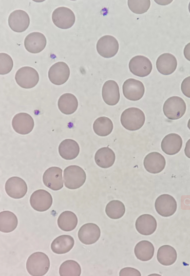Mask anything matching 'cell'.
Wrapping results in <instances>:
<instances>
[{"label":"cell","instance_id":"cell-1","mask_svg":"<svg viewBox=\"0 0 190 276\" xmlns=\"http://www.w3.org/2000/svg\"><path fill=\"white\" fill-rule=\"evenodd\" d=\"M50 260L45 253L37 252L31 254L26 262V269L33 276H42L45 275L50 268Z\"/></svg>","mask_w":190,"mask_h":276},{"label":"cell","instance_id":"cell-2","mask_svg":"<svg viewBox=\"0 0 190 276\" xmlns=\"http://www.w3.org/2000/svg\"><path fill=\"white\" fill-rule=\"evenodd\" d=\"M145 121V114L142 110L137 108H129L123 111L120 117V121L123 127L131 130L140 129Z\"/></svg>","mask_w":190,"mask_h":276},{"label":"cell","instance_id":"cell-3","mask_svg":"<svg viewBox=\"0 0 190 276\" xmlns=\"http://www.w3.org/2000/svg\"><path fill=\"white\" fill-rule=\"evenodd\" d=\"M63 178L66 187L70 189H76L83 185L86 179V175L81 167L71 165L64 169Z\"/></svg>","mask_w":190,"mask_h":276},{"label":"cell","instance_id":"cell-4","mask_svg":"<svg viewBox=\"0 0 190 276\" xmlns=\"http://www.w3.org/2000/svg\"><path fill=\"white\" fill-rule=\"evenodd\" d=\"M186 110L184 100L179 96H172L165 102L163 110L165 116L169 119L176 120L182 117Z\"/></svg>","mask_w":190,"mask_h":276},{"label":"cell","instance_id":"cell-5","mask_svg":"<svg viewBox=\"0 0 190 276\" xmlns=\"http://www.w3.org/2000/svg\"><path fill=\"white\" fill-rule=\"evenodd\" d=\"M15 80L21 88L31 89L36 86L39 81V75L33 68L24 66L19 69L15 74Z\"/></svg>","mask_w":190,"mask_h":276},{"label":"cell","instance_id":"cell-6","mask_svg":"<svg viewBox=\"0 0 190 276\" xmlns=\"http://www.w3.org/2000/svg\"><path fill=\"white\" fill-rule=\"evenodd\" d=\"M52 19L57 27L62 29H67L74 24L75 15L70 8L59 7L53 11Z\"/></svg>","mask_w":190,"mask_h":276},{"label":"cell","instance_id":"cell-7","mask_svg":"<svg viewBox=\"0 0 190 276\" xmlns=\"http://www.w3.org/2000/svg\"><path fill=\"white\" fill-rule=\"evenodd\" d=\"M119 44L117 39L112 36L105 35L98 40L96 50L98 53L105 58H111L117 53Z\"/></svg>","mask_w":190,"mask_h":276},{"label":"cell","instance_id":"cell-8","mask_svg":"<svg viewBox=\"0 0 190 276\" xmlns=\"http://www.w3.org/2000/svg\"><path fill=\"white\" fill-rule=\"evenodd\" d=\"M53 198L51 194L43 189H38L34 191L30 198V203L32 207L39 212H44L48 210L51 206Z\"/></svg>","mask_w":190,"mask_h":276},{"label":"cell","instance_id":"cell-9","mask_svg":"<svg viewBox=\"0 0 190 276\" xmlns=\"http://www.w3.org/2000/svg\"><path fill=\"white\" fill-rule=\"evenodd\" d=\"M155 208L158 214L164 217L172 216L177 209V202L170 195L162 194L156 199Z\"/></svg>","mask_w":190,"mask_h":276},{"label":"cell","instance_id":"cell-10","mask_svg":"<svg viewBox=\"0 0 190 276\" xmlns=\"http://www.w3.org/2000/svg\"><path fill=\"white\" fill-rule=\"evenodd\" d=\"M129 68L130 72L134 75L145 77L152 72V66L148 57L143 55H136L130 60Z\"/></svg>","mask_w":190,"mask_h":276},{"label":"cell","instance_id":"cell-11","mask_svg":"<svg viewBox=\"0 0 190 276\" xmlns=\"http://www.w3.org/2000/svg\"><path fill=\"white\" fill-rule=\"evenodd\" d=\"M123 93L128 99L137 101L140 99L145 92V87L139 80L129 78L124 82L122 86Z\"/></svg>","mask_w":190,"mask_h":276},{"label":"cell","instance_id":"cell-12","mask_svg":"<svg viewBox=\"0 0 190 276\" xmlns=\"http://www.w3.org/2000/svg\"><path fill=\"white\" fill-rule=\"evenodd\" d=\"M70 76V69L68 65L64 62H57L53 64L48 71L50 81L56 85L65 83Z\"/></svg>","mask_w":190,"mask_h":276},{"label":"cell","instance_id":"cell-13","mask_svg":"<svg viewBox=\"0 0 190 276\" xmlns=\"http://www.w3.org/2000/svg\"><path fill=\"white\" fill-rule=\"evenodd\" d=\"M62 170L58 167H51L44 172L43 182L47 187L53 190H59L63 187Z\"/></svg>","mask_w":190,"mask_h":276},{"label":"cell","instance_id":"cell-14","mask_svg":"<svg viewBox=\"0 0 190 276\" xmlns=\"http://www.w3.org/2000/svg\"><path fill=\"white\" fill-rule=\"evenodd\" d=\"M5 190L9 197L14 199H20L26 194L27 186L26 182L21 178L12 177L6 182Z\"/></svg>","mask_w":190,"mask_h":276},{"label":"cell","instance_id":"cell-15","mask_svg":"<svg viewBox=\"0 0 190 276\" xmlns=\"http://www.w3.org/2000/svg\"><path fill=\"white\" fill-rule=\"evenodd\" d=\"M8 21L11 29L18 33L25 31L30 24L29 15L22 10H16L12 12L9 16Z\"/></svg>","mask_w":190,"mask_h":276},{"label":"cell","instance_id":"cell-16","mask_svg":"<svg viewBox=\"0 0 190 276\" xmlns=\"http://www.w3.org/2000/svg\"><path fill=\"white\" fill-rule=\"evenodd\" d=\"M12 125L17 133L25 135L29 133L34 127V121L32 116L25 112L16 114L12 119Z\"/></svg>","mask_w":190,"mask_h":276},{"label":"cell","instance_id":"cell-17","mask_svg":"<svg viewBox=\"0 0 190 276\" xmlns=\"http://www.w3.org/2000/svg\"><path fill=\"white\" fill-rule=\"evenodd\" d=\"M99 227L93 223H87L83 225L78 232L79 240L86 245L92 244L96 242L100 236Z\"/></svg>","mask_w":190,"mask_h":276},{"label":"cell","instance_id":"cell-18","mask_svg":"<svg viewBox=\"0 0 190 276\" xmlns=\"http://www.w3.org/2000/svg\"><path fill=\"white\" fill-rule=\"evenodd\" d=\"M143 164L148 172L152 174H157L164 169L166 161L164 157L161 154L157 152H152L146 156Z\"/></svg>","mask_w":190,"mask_h":276},{"label":"cell","instance_id":"cell-19","mask_svg":"<svg viewBox=\"0 0 190 276\" xmlns=\"http://www.w3.org/2000/svg\"><path fill=\"white\" fill-rule=\"evenodd\" d=\"M25 49L29 52L37 54L41 52L46 45L45 36L39 32H33L28 35L24 39Z\"/></svg>","mask_w":190,"mask_h":276},{"label":"cell","instance_id":"cell-20","mask_svg":"<svg viewBox=\"0 0 190 276\" xmlns=\"http://www.w3.org/2000/svg\"><path fill=\"white\" fill-rule=\"evenodd\" d=\"M102 96L104 101L108 105L117 104L120 99L119 89L117 83L113 80L106 81L102 89Z\"/></svg>","mask_w":190,"mask_h":276},{"label":"cell","instance_id":"cell-21","mask_svg":"<svg viewBox=\"0 0 190 276\" xmlns=\"http://www.w3.org/2000/svg\"><path fill=\"white\" fill-rule=\"evenodd\" d=\"M157 71L163 75H169L176 70L177 62L175 57L170 53L161 55L156 62Z\"/></svg>","mask_w":190,"mask_h":276},{"label":"cell","instance_id":"cell-22","mask_svg":"<svg viewBox=\"0 0 190 276\" xmlns=\"http://www.w3.org/2000/svg\"><path fill=\"white\" fill-rule=\"evenodd\" d=\"M135 228L140 234L149 236L153 234L157 228L155 219L151 215L143 214L136 220Z\"/></svg>","mask_w":190,"mask_h":276},{"label":"cell","instance_id":"cell-23","mask_svg":"<svg viewBox=\"0 0 190 276\" xmlns=\"http://www.w3.org/2000/svg\"><path fill=\"white\" fill-rule=\"evenodd\" d=\"M182 144V139L180 135L176 133H170L163 139L161 147L166 154L172 155L181 150Z\"/></svg>","mask_w":190,"mask_h":276},{"label":"cell","instance_id":"cell-24","mask_svg":"<svg viewBox=\"0 0 190 276\" xmlns=\"http://www.w3.org/2000/svg\"><path fill=\"white\" fill-rule=\"evenodd\" d=\"M79 150L78 143L72 139L64 140L58 147V152L60 156L68 160L75 159L78 156Z\"/></svg>","mask_w":190,"mask_h":276},{"label":"cell","instance_id":"cell-25","mask_svg":"<svg viewBox=\"0 0 190 276\" xmlns=\"http://www.w3.org/2000/svg\"><path fill=\"white\" fill-rule=\"evenodd\" d=\"M75 240L72 236L63 235L54 239L51 248L56 254H63L69 252L73 248Z\"/></svg>","mask_w":190,"mask_h":276},{"label":"cell","instance_id":"cell-26","mask_svg":"<svg viewBox=\"0 0 190 276\" xmlns=\"http://www.w3.org/2000/svg\"><path fill=\"white\" fill-rule=\"evenodd\" d=\"M115 156L113 150L109 147L99 148L95 155V160L99 167L107 168L113 165Z\"/></svg>","mask_w":190,"mask_h":276},{"label":"cell","instance_id":"cell-27","mask_svg":"<svg viewBox=\"0 0 190 276\" xmlns=\"http://www.w3.org/2000/svg\"><path fill=\"white\" fill-rule=\"evenodd\" d=\"M57 105L62 113L69 115L76 111L78 107V101L74 94L66 93L60 96Z\"/></svg>","mask_w":190,"mask_h":276},{"label":"cell","instance_id":"cell-28","mask_svg":"<svg viewBox=\"0 0 190 276\" xmlns=\"http://www.w3.org/2000/svg\"><path fill=\"white\" fill-rule=\"evenodd\" d=\"M177 252L175 249L169 245L161 246L158 250L157 259L158 262L165 266L173 264L177 259Z\"/></svg>","mask_w":190,"mask_h":276},{"label":"cell","instance_id":"cell-29","mask_svg":"<svg viewBox=\"0 0 190 276\" xmlns=\"http://www.w3.org/2000/svg\"><path fill=\"white\" fill-rule=\"evenodd\" d=\"M134 254L139 260L146 261L153 256L154 248L153 244L148 240H142L138 242L134 247Z\"/></svg>","mask_w":190,"mask_h":276},{"label":"cell","instance_id":"cell-30","mask_svg":"<svg viewBox=\"0 0 190 276\" xmlns=\"http://www.w3.org/2000/svg\"><path fill=\"white\" fill-rule=\"evenodd\" d=\"M77 218L72 211H65L59 216L57 222L59 228L65 232L73 230L77 224Z\"/></svg>","mask_w":190,"mask_h":276},{"label":"cell","instance_id":"cell-31","mask_svg":"<svg viewBox=\"0 0 190 276\" xmlns=\"http://www.w3.org/2000/svg\"><path fill=\"white\" fill-rule=\"evenodd\" d=\"M18 223L16 215L9 211L0 213V231L3 233H10L14 231Z\"/></svg>","mask_w":190,"mask_h":276},{"label":"cell","instance_id":"cell-32","mask_svg":"<svg viewBox=\"0 0 190 276\" xmlns=\"http://www.w3.org/2000/svg\"><path fill=\"white\" fill-rule=\"evenodd\" d=\"M113 129V124L108 117L102 116L97 118L93 124V129L95 134L100 136L109 135Z\"/></svg>","mask_w":190,"mask_h":276},{"label":"cell","instance_id":"cell-33","mask_svg":"<svg viewBox=\"0 0 190 276\" xmlns=\"http://www.w3.org/2000/svg\"><path fill=\"white\" fill-rule=\"evenodd\" d=\"M105 212L110 218L118 219L124 215L125 207L124 203L121 201L113 200L107 204Z\"/></svg>","mask_w":190,"mask_h":276},{"label":"cell","instance_id":"cell-34","mask_svg":"<svg viewBox=\"0 0 190 276\" xmlns=\"http://www.w3.org/2000/svg\"><path fill=\"white\" fill-rule=\"evenodd\" d=\"M81 273L80 265L73 260H67L63 262L59 269L60 276H79Z\"/></svg>","mask_w":190,"mask_h":276},{"label":"cell","instance_id":"cell-35","mask_svg":"<svg viewBox=\"0 0 190 276\" xmlns=\"http://www.w3.org/2000/svg\"><path fill=\"white\" fill-rule=\"evenodd\" d=\"M128 5L132 12L137 14L146 13L151 5L150 0H128Z\"/></svg>","mask_w":190,"mask_h":276},{"label":"cell","instance_id":"cell-36","mask_svg":"<svg viewBox=\"0 0 190 276\" xmlns=\"http://www.w3.org/2000/svg\"><path fill=\"white\" fill-rule=\"evenodd\" d=\"M13 67V61L7 54H0V74H6L11 72Z\"/></svg>","mask_w":190,"mask_h":276},{"label":"cell","instance_id":"cell-37","mask_svg":"<svg viewBox=\"0 0 190 276\" xmlns=\"http://www.w3.org/2000/svg\"><path fill=\"white\" fill-rule=\"evenodd\" d=\"M182 93L187 97L190 98V76L185 78L181 85Z\"/></svg>","mask_w":190,"mask_h":276},{"label":"cell","instance_id":"cell-38","mask_svg":"<svg viewBox=\"0 0 190 276\" xmlns=\"http://www.w3.org/2000/svg\"><path fill=\"white\" fill-rule=\"evenodd\" d=\"M119 276H141V274L137 270L134 268L127 267V268H124L121 270L119 273Z\"/></svg>","mask_w":190,"mask_h":276},{"label":"cell","instance_id":"cell-39","mask_svg":"<svg viewBox=\"0 0 190 276\" xmlns=\"http://www.w3.org/2000/svg\"><path fill=\"white\" fill-rule=\"evenodd\" d=\"M184 55L188 60L190 61V42L185 46L184 49Z\"/></svg>","mask_w":190,"mask_h":276},{"label":"cell","instance_id":"cell-40","mask_svg":"<svg viewBox=\"0 0 190 276\" xmlns=\"http://www.w3.org/2000/svg\"><path fill=\"white\" fill-rule=\"evenodd\" d=\"M184 151L186 156L190 159V139L186 144Z\"/></svg>","mask_w":190,"mask_h":276},{"label":"cell","instance_id":"cell-41","mask_svg":"<svg viewBox=\"0 0 190 276\" xmlns=\"http://www.w3.org/2000/svg\"><path fill=\"white\" fill-rule=\"evenodd\" d=\"M188 127L190 130V119L189 120V121H188Z\"/></svg>","mask_w":190,"mask_h":276},{"label":"cell","instance_id":"cell-42","mask_svg":"<svg viewBox=\"0 0 190 276\" xmlns=\"http://www.w3.org/2000/svg\"><path fill=\"white\" fill-rule=\"evenodd\" d=\"M188 8H189V12H190V3H189Z\"/></svg>","mask_w":190,"mask_h":276}]
</instances>
